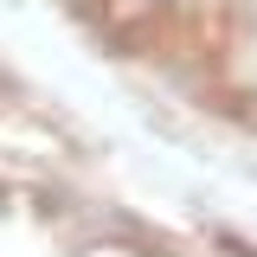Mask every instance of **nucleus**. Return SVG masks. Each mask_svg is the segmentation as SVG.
<instances>
[{"label": "nucleus", "mask_w": 257, "mask_h": 257, "mask_svg": "<svg viewBox=\"0 0 257 257\" xmlns=\"http://www.w3.org/2000/svg\"><path fill=\"white\" fill-rule=\"evenodd\" d=\"M7 142H13V148H26V142H39V148H52V155H64V142H58V135H45V128H26V122H7Z\"/></svg>", "instance_id": "1"}]
</instances>
